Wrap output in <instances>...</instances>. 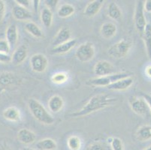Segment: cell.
<instances>
[{"label":"cell","mask_w":151,"mask_h":150,"mask_svg":"<svg viewBox=\"0 0 151 150\" xmlns=\"http://www.w3.org/2000/svg\"><path fill=\"white\" fill-rule=\"evenodd\" d=\"M117 101V98L107 94H98L93 96L89 101L82 107L80 111H75L70 114V116L74 118L83 117L90 115L92 113L105 109L109 106H112Z\"/></svg>","instance_id":"6da1fadb"},{"label":"cell","mask_w":151,"mask_h":150,"mask_svg":"<svg viewBox=\"0 0 151 150\" xmlns=\"http://www.w3.org/2000/svg\"><path fill=\"white\" fill-rule=\"evenodd\" d=\"M28 107L33 117L41 123L52 125L54 122V118L36 99L30 98L28 101Z\"/></svg>","instance_id":"7a4b0ae2"},{"label":"cell","mask_w":151,"mask_h":150,"mask_svg":"<svg viewBox=\"0 0 151 150\" xmlns=\"http://www.w3.org/2000/svg\"><path fill=\"white\" fill-rule=\"evenodd\" d=\"M131 76V74L128 72H119L115 74H111L108 76L101 77V78H93V79L89 80L86 82V85L92 86H106L111 85L114 83L120 80L124 79V78H129Z\"/></svg>","instance_id":"3957f363"},{"label":"cell","mask_w":151,"mask_h":150,"mask_svg":"<svg viewBox=\"0 0 151 150\" xmlns=\"http://www.w3.org/2000/svg\"><path fill=\"white\" fill-rule=\"evenodd\" d=\"M132 43L129 39L123 38L117 43L113 44L108 50L110 56L116 59H122L127 56L132 47Z\"/></svg>","instance_id":"277c9868"},{"label":"cell","mask_w":151,"mask_h":150,"mask_svg":"<svg viewBox=\"0 0 151 150\" xmlns=\"http://www.w3.org/2000/svg\"><path fill=\"white\" fill-rule=\"evenodd\" d=\"M144 5H145L144 1H141V0L137 1L134 14V21L135 29H136L137 32H138L141 37L144 34L146 26L147 25L146 18H145Z\"/></svg>","instance_id":"5b68a950"},{"label":"cell","mask_w":151,"mask_h":150,"mask_svg":"<svg viewBox=\"0 0 151 150\" xmlns=\"http://www.w3.org/2000/svg\"><path fill=\"white\" fill-rule=\"evenodd\" d=\"M77 59L81 62H88L95 56V48L93 44L90 41L85 42L79 46L75 53Z\"/></svg>","instance_id":"8992f818"},{"label":"cell","mask_w":151,"mask_h":150,"mask_svg":"<svg viewBox=\"0 0 151 150\" xmlns=\"http://www.w3.org/2000/svg\"><path fill=\"white\" fill-rule=\"evenodd\" d=\"M30 65L32 70L37 73H43L48 66V60L45 55L36 53L30 59Z\"/></svg>","instance_id":"52a82bcc"},{"label":"cell","mask_w":151,"mask_h":150,"mask_svg":"<svg viewBox=\"0 0 151 150\" xmlns=\"http://www.w3.org/2000/svg\"><path fill=\"white\" fill-rule=\"evenodd\" d=\"M129 104L133 112L138 115L145 116L148 112L149 107L144 98L131 96L129 98Z\"/></svg>","instance_id":"ba28073f"},{"label":"cell","mask_w":151,"mask_h":150,"mask_svg":"<svg viewBox=\"0 0 151 150\" xmlns=\"http://www.w3.org/2000/svg\"><path fill=\"white\" fill-rule=\"evenodd\" d=\"M93 71L96 75L101 78L115 74V68L111 62L108 61H99L95 65Z\"/></svg>","instance_id":"9c48e42d"},{"label":"cell","mask_w":151,"mask_h":150,"mask_svg":"<svg viewBox=\"0 0 151 150\" xmlns=\"http://www.w3.org/2000/svg\"><path fill=\"white\" fill-rule=\"evenodd\" d=\"M12 14L15 20L19 21H27L32 18V14L29 9L16 5L12 8Z\"/></svg>","instance_id":"30bf717a"},{"label":"cell","mask_w":151,"mask_h":150,"mask_svg":"<svg viewBox=\"0 0 151 150\" xmlns=\"http://www.w3.org/2000/svg\"><path fill=\"white\" fill-rule=\"evenodd\" d=\"M71 31L67 27H63L60 31L57 32L55 38H53V41L52 42V45L53 47H56L57 46L63 44L64 43H66L67 41L71 40Z\"/></svg>","instance_id":"8fae6325"},{"label":"cell","mask_w":151,"mask_h":150,"mask_svg":"<svg viewBox=\"0 0 151 150\" xmlns=\"http://www.w3.org/2000/svg\"><path fill=\"white\" fill-rule=\"evenodd\" d=\"M5 36H6V41H8L11 50L14 49L16 47L17 41H18V32H17L16 24L12 23V24L9 25V27L6 29Z\"/></svg>","instance_id":"7c38bea8"},{"label":"cell","mask_w":151,"mask_h":150,"mask_svg":"<svg viewBox=\"0 0 151 150\" xmlns=\"http://www.w3.org/2000/svg\"><path fill=\"white\" fill-rule=\"evenodd\" d=\"M28 55V50L26 45L22 44L19 46L14 51L12 56V62L15 65H18L25 61Z\"/></svg>","instance_id":"4fadbf2b"},{"label":"cell","mask_w":151,"mask_h":150,"mask_svg":"<svg viewBox=\"0 0 151 150\" xmlns=\"http://www.w3.org/2000/svg\"><path fill=\"white\" fill-rule=\"evenodd\" d=\"M103 3H104L103 0L92 1L86 6L83 14H84L85 16L88 17H93L96 16L99 12Z\"/></svg>","instance_id":"5bb4252c"},{"label":"cell","mask_w":151,"mask_h":150,"mask_svg":"<svg viewBox=\"0 0 151 150\" xmlns=\"http://www.w3.org/2000/svg\"><path fill=\"white\" fill-rule=\"evenodd\" d=\"M134 80L132 77H129V78H124V79L116 81V82L114 83L111 85L108 86V89L110 90H115V91H122L126 90V89H129L132 85L133 84Z\"/></svg>","instance_id":"9a60e30c"},{"label":"cell","mask_w":151,"mask_h":150,"mask_svg":"<svg viewBox=\"0 0 151 150\" xmlns=\"http://www.w3.org/2000/svg\"><path fill=\"white\" fill-rule=\"evenodd\" d=\"M36 138L35 133L27 128H22L17 134V139L20 143L23 144H31Z\"/></svg>","instance_id":"2e32d148"},{"label":"cell","mask_w":151,"mask_h":150,"mask_svg":"<svg viewBox=\"0 0 151 150\" xmlns=\"http://www.w3.org/2000/svg\"><path fill=\"white\" fill-rule=\"evenodd\" d=\"M100 32L103 38L105 39H110L116 35V26L111 22H107L101 25Z\"/></svg>","instance_id":"e0dca14e"},{"label":"cell","mask_w":151,"mask_h":150,"mask_svg":"<svg viewBox=\"0 0 151 150\" xmlns=\"http://www.w3.org/2000/svg\"><path fill=\"white\" fill-rule=\"evenodd\" d=\"M76 44V39H71L70 41H67L66 43L63 44L56 47H53L50 53L52 54H64V53L69 52L72 48H74Z\"/></svg>","instance_id":"ac0fdd59"},{"label":"cell","mask_w":151,"mask_h":150,"mask_svg":"<svg viewBox=\"0 0 151 150\" xmlns=\"http://www.w3.org/2000/svg\"><path fill=\"white\" fill-rule=\"evenodd\" d=\"M63 106H64V101H63V98L60 95H53L49 99L48 101V107L51 112L59 113L63 109Z\"/></svg>","instance_id":"d6986e66"},{"label":"cell","mask_w":151,"mask_h":150,"mask_svg":"<svg viewBox=\"0 0 151 150\" xmlns=\"http://www.w3.org/2000/svg\"><path fill=\"white\" fill-rule=\"evenodd\" d=\"M3 117L11 122H18L20 120V112L15 107H10L3 111Z\"/></svg>","instance_id":"ffe728a7"},{"label":"cell","mask_w":151,"mask_h":150,"mask_svg":"<svg viewBox=\"0 0 151 150\" xmlns=\"http://www.w3.org/2000/svg\"><path fill=\"white\" fill-rule=\"evenodd\" d=\"M142 39L145 42V47H146L147 54L148 58L151 61V25L147 24L146 26L144 34L141 36Z\"/></svg>","instance_id":"44dd1931"},{"label":"cell","mask_w":151,"mask_h":150,"mask_svg":"<svg viewBox=\"0 0 151 150\" xmlns=\"http://www.w3.org/2000/svg\"><path fill=\"white\" fill-rule=\"evenodd\" d=\"M25 29L35 38H42L44 37L43 32L38 27V25L33 22H27L25 24Z\"/></svg>","instance_id":"7402d4cb"},{"label":"cell","mask_w":151,"mask_h":150,"mask_svg":"<svg viewBox=\"0 0 151 150\" xmlns=\"http://www.w3.org/2000/svg\"><path fill=\"white\" fill-rule=\"evenodd\" d=\"M75 11V8L71 4H64L61 5L57 10V15L61 18H66L73 15Z\"/></svg>","instance_id":"603a6c76"},{"label":"cell","mask_w":151,"mask_h":150,"mask_svg":"<svg viewBox=\"0 0 151 150\" xmlns=\"http://www.w3.org/2000/svg\"><path fill=\"white\" fill-rule=\"evenodd\" d=\"M137 139L140 141H147L151 139V126H143L136 132Z\"/></svg>","instance_id":"cb8c5ba5"},{"label":"cell","mask_w":151,"mask_h":150,"mask_svg":"<svg viewBox=\"0 0 151 150\" xmlns=\"http://www.w3.org/2000/svg\"><path fill=\"white\" fill-rule=\"evenodd\" d=\"M108 15L112 20H117L122 16V11L120 7L115 2H111L108 8Z\"/></svg>","instance_id":"d4e9b609"},{"label":"cell","mask_w":151,"mask_h":150,"mask_svg":"<svg viewBox=\"0 0 151 150\" xmlns=\"http://www.w3.org/2000/svg\"><path fill=\"white\" fill-rule=\"evenodd\" d=\"M41 20L45 27H50L53 23V12L47 8H43L41 13Z\"/></svg>","instance_id":"484cf974"},{"label":"cell","mask_w":151,"mask_h":150,"mask_svg":"<svg viewBox=\"0 0 151 150\" xmlns=\"http://www.w3.org/2000/svg\"><path fill=\"white\" fill-rule=\"evenodd\" d=\"M36 147L39 150H54L57 148V144L52 139L46 138L38 141Z\"/></svg>","instance_id":"4316f807"},{"label":"cell","mask_w":151,"mask_h":150,"mask_svg":"<svg viewBox=\"0 0 151 150\" xmlns=\"http://www.w3.org/2000/svg\"><path fill=\"white\" fill-rule=\"evenodd\" d=\"M15 82L14 74L12 73H2L0 74V86H9Z\"/></svg>","instance_id":"83f0119b"},{"label":"cell","mask_w":151,"mask_h":150,"mask_svg":"<svg viewBox=\"0 0 151 150\" xmlns=\"http://www.w3.org/2000/svg\"><path fill=\"white\" fill-rule=\"evenodd\" d=\"M67 144L71 150H79L81 147V139L77 136H71L68 137Z\"/></svg>","instance_id":"f1b7e54d"},{"label":"cell","mask_w":151,"mask_h":150,"mask_svg":"<svg viewBox=\"0 0 151 150\" xmlns=\"http://www.w3.org/2000/svg\"><path fill=\"white\" fill-rule=\"evenodd\" d=\"M68 80V76L64 73H57V74H53V77L51 78L52 82L57 84H61L63 83L66 82Z\"/></svg>","instance_id":"f546056e"},{"label":"cell","mask_w":151,"mask_h":150,"mask_svg":"<svg viewBox=\"0 0 151 150\" xmlns=\"http://www.w3.org/2000/svg\"><path fill=\"white\" fill-rule=\"evenodd\" d=\"M111 144V148L113 150H123V146L122 140L118 137H114L112 140Z\"/></svg>","instance_id":"4dcf8cb0"},{"label":"cell","mask_w":151,"mask_h":150,"mask_svg":"<svg viewBox=\"0 0 151 150\" xmlns=\"http://www.w3.org/2000/svg\"><path fill=\"white\" fill-rule=\"evenodd\" d=\"M11 47L8 41L5 39H0V53L9 54Z\"/></svg>","instance_id":"1f68e13d"},{"label":"cell","mask_w":151,"mask_h":150,"mask_svg":"<svg viewBox=\"0 0 151 150\" xmlns=\"http://www.w3.org/2000/svg\"><path fill=\"white\" fill-rule=\"evenodd\" d=\"M58 0H45V3L47 8L50 9L52 12L55 10V8H57V4H58Z\"/></svg>","instance_id":"d6a6232c"},{"label":"cell","mask_w":151,"mask_h":150,"mask_svg":"<svg viewBox=\"0 0 151 150\" xmlns=\"http://www.w3.org/2000/svg\"><path fill=\"white\" fill-rule=\"evenodd\" d=\"M12 62V56L9 54L0 53V62L1 63H9Z\"/></svg>","instance_id":"836d02e7"},{"label":"cell","mask_w":151,"mask_h":150,"mask_svg":"<svg viewBox=\"0 0 151 150\" xmlns=\"http://www.w3.org/2000/svg\"><path fill=\"white\" fill-rule=\"evenodd\" d=\"M15 2H17V5H20V6H22L23 8H26L28 9L32 2L29 1V0H16Z\"/></svg>","instance_id":"e575fe53"},{"label":"cell","mask_w":151,"mask_h":150,"mask_svg":"<svg viewBox=\"0 0 151 150\" xmlns=\"http://www.w3.org/2000/svg\"><path fill=\"white\" fill-rule=\"evenodd\" d=\"M5 13V2L0 0V23L2 21Z\"/></svg>","instance_id":"d590c367"},{"label":"cell","mask_w":151,"mask_h":150,"mask_svg":"<svg viewBox=\"0 0 151 150\" xmlns=\"http://www.w3.org/2000/svg\"><path fill=\"white\" fill-rule=\"evenodd\" d=\"M88 150H104L102 145L99 143H94L89 146Z\"/></svg>","instance_id":"8d00e7d4"},{"label":"cell","mask_w":151,"mask_h":150,"mask_svg":"<svg viewBox=\"0 0 151 150\" xmlns=\"http://www.w3.org/2000/svg\"><path fill=\"white\" fill-rule=\"evenodd\" d=\"M143 98L145 99V101H146L148 107H149L150 111H151V95L144 94L143 95Z\"/></svg>","instance_id":"74e56055"},{"label":"cell","mask_w":151,"mask_h":150,"mask_svg":"<svg viewBox=\"0 0 151 150\" xmlns=\"http://www.w3.org/2000/svg\"><path fill=\"white\" fill-rule=\"evenodd\" d=\"M144 8H145V11L151 13V0L145 1V5H144Z\"/></svg>","instance_id":"f35d334b"},{"label":"cell","mask_w":151,"mask_h":150,"mask_svg":"<svg viewBox=\"0 0 151 150\" xmlns=\"http://www.w3.org/2000/svg\"><path fill=\"white\" fill-rule=\"evenodd\" d=\"M32 2H33V5H34V10H35V12H38V5H39V2H40V1L39 0H34V1H32Z\"/></svg>","instance_id":"ab89813d"},{"label":"cell","mask_w":151,"mask_h":150,"mask_svg":"<svg viewBox=\"0 0 151 150\" xmlns=\"http://www.w3.org/2000/svg\"><path fill=\"white\" fill-rule=\"evenodd\" d=\"M145 73H146L147 76L149 77L150 78H151V65L147 67L146 70H145Z\"/></svg>","instance_id":"60d3db41"},{"label":"cell","mask_w":151,"mask_h":150,"mask_svg":"<svg viewBox=\"0 0 151 150\" xmlns=\"http://www.w3.org/2000/svg\"><path fill=\"white\" fill-rule=\"evenodd\" d=\"M0 150H11V149L6 144H0Z\"/></svg>","instance_id":"b9f144b4"},{"label":"cell","mask_w":151,"mask_h":150,"mask_svg":"<svg viewBox=\"0 0 151 150\" xmlns=\"http://www.w3.org/2000/svg\"><path fill=\"white\" fill-rule=\"evenodd\" d=\"M21 150H35V149H32V148H29V147H23Z\"/></svg>","instance_id":"7bdbcfd3"},{"label":"cell","mask_w":151,"mask_h":150,"mask_svg":"<svg viewBox=\"0 0 151 150\" xmlns=\"http://www.w3.org/2000/svg\"><path fill=\"white\" fill-rule=\"evenodd\" d=\"M144 150H151V146H150L149 147H147V148L145 149H144Z\"/></svg>","instance_id":"ee69618b"}]
</instances>
